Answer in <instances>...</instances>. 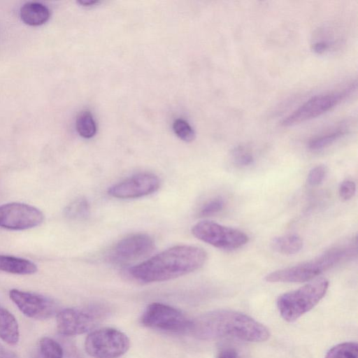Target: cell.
<instances>
[{"label": "cell", "mask_w": 358, "mask_h": 358, "mask_svg": "<svg viewBox=\"0 0 358 358\" xmlns=\"http://www.w3.org/2000/svg\"><path fill=\"white\" fill-rule=\"evenodd\" d=\"M0 338L9 345H16L20 338L17 322L6 309L0 307Z\"/></svg>", "instance_id": "2e32d148"}, {"label": "cell", "mask_w": 358, "mask_h": 358, "mask_svg": "<svg viewBox=\"0 0 358 358\" xmlns=\"http://www.w3.org/2000/svg\"><path fill=\"white\" fill-rule=\"evenodd\" d=\"M356 192V185L351 180H343L338 188L340 197L344 201H348L353 197Z\"/></svg>", "instance_id": "4316f807"}, {"label": "cell", "mask_w": 358, "mask_h": 358, "mask_svg": "<svg viewBox=\"0 0 358 358\" xmlns=\"http://www.w3.org/2000/svg\"><path fill=\"white\" fill-rule=\"evenodd\" d=\"M207 259L202 248L188 245H176L129 268V274L142 282L173 279L201 268Z\"/></svg>", "instance_id": "7a4b0ae2"}, {"label": "cell", "mask_w": 358, "mask_h": 358, "mask_svg": "<svg viewBox=\"0 0 358 358\" xmlns=\"http://www.w3.org/2000/svg\"><path fill=\"white\" fill-rule=\"evenodd\" d=\"M216 358H238V354L232 348H224L219 352Z\"/></svg>", "instance_id": "f1b7e54d"}, {"label": "cell", "mask_w": 358, "mask_h": 358, "mask_svg": "<svg viewBox=\"0 0 358 358\" xmlns=\"http://www.w3.org/2000/svg\"><path fill=\"white\" fill-rule=\"evenodd\" d=\"M9 296L24 315L32 319L51 317L59 309L53 299L41 294L13 289Z\"/></svg>", "instance_id": "8fae6325"}, {"label": "cell", "mask_w": 358, "mask_h": 358, "mask_svg": "<svg viewBox=\"0 0 358 358\" xmlns=\"http://www.w3.org/2000/svg\"><path fill=\"white\" fill-rule=\"evenodd\" d=\"M0 358H18V357L15 353L0 344Z\"/></svg>", "instance_id": "f546056e"}, {"label": "cell", "mask_w": 358, "mask_h": 358, "mask_svg": "<svg viewBox=\"0 0 358 358\" xmlns=\"http://www.w3.org/2000/svg\"><path fill=\"white\" fill-rule=\"evenodd\" d=\"M331 46V43L328 41H318L312 45V50L317 54H322L328 50Z\"/></svg>", "instance_id": "83f0119b"}, {"label": "cell", "mask_w": 358, "mask_h": 358, "mask_svg": "<svg viewBox=\"0 0 358 358\" xmlns=\"http://www.w3.org/2000/svg\"><path fill=\"white\" fill-rule=\"evenodd\" d=\"M173 129L175 134L185 142H191L195 138L194 131L189 123L182 119H177L173 122Z\"/></svg>", "instance_id": "603a6c76"}, {"label": "cell", "mask_w": 358, "mask_h": 358, "mask_svg": "<svg viewBox=\"0 0 358 358\" xmlns=\"http://www.w3.org/2000/svg\"><path fill=\"white\" fill-rule=\"evenodd\" d=\"M39 353L41 358H63V349L55 340L43 337L39 341Z\"/></svg>", "instance_id": "7402d4cb"}, {"label": "cell", "mask_w": 358, "mask_h": 358, "mask_svg": "<svg viewBox=\"0 0 358 358\" xmlns=\"http://www.w3.org/2000/svg\"><path fill=\"white\" fill-rule=\"evenodd\" d=\"M76 127L78 133L86 138H92L96 131V126L93 116L88 110H83L78 114Z\"/></svg>", "instance_id": "d6986e66"}, {"label": "cell", "mask_w": 358, "mask_h": 358, "mask_svg": "<svg viewBox=\"0 0 358 358\" xmlns=\"http://www.w3.org/2000/svg\"><path fill=\"white\" fill-rule=\"evenodd\" d=\"M105 311L97 307L66 308L57 313V328L62 335L71 336L90 332Z\"/></svg>", "instance_id": "9c48e42d"}, {"label": "cell", "mask_w": 358, "mask_h": 358, "mask_svg": "<svg viewBox=\"0 0 358 358\" xmlns=\"http://www.w3.org/2000/svg\"><path fill=\"white\" fill-rule=\"evenodd\" d=\"M90 204L85 198H79L70 204L64 210L66 217L71 220H80L86 218L90 214Z\"/></svg>", "instance_id": "ffe728a7"}, {"label": "cell", "mask_w": 358, "mask_h": 358, "mask_svg": "<svg viewBox=\"0 0 358 358\" xmlns=\"http://www.w3.org/2000/svg\"><path fill=\"white\" fill-rule=\"evenodd\" d=\"M159 185L160 180L156 175L143 173L113 185L109 187L108 193L118 199L138 198L156 192Z\"/></svg>", "instance_id": "4fadbf2b"}, {"label": "cell", "mask_w": 358, "mask_h": 358, "mask_svg": "<svg viewBox=\"0 0 358 358\" xmlns=\"http://www.w3.org/2000/svg\"><path fill=\"white\" fill-rule=\"evenodd\" d=\"M154 247V241L149 235L135 234L117 242L111 250L109 258L115 264H127L148 255Z\"/></svg>", "instance_id": "7c38bea8"}, {"label": "cell", "mask_w": 358, "mask_h": 358, "mask_svg": "<svg viewBox=\"0 0 358 358\" xmlns=\"http://www.w3.org/2000/svg\"><path fill=\"white\" fill-rule=\"evenodd\" d=\"M358 345L355 342H345L331 348L325 358H357Z\"/></svg>", "instance_id": "44dd1931"}, {"label": "cell", "mask_w": 358, "mask_h": 358, "mask_svg": "<svg viewBox=\"0 0 358 358\" xmlns=\"http://www.w3.org/2000/svg\"><path fill=\"white\" fill-rule=\"evenodd\" d=\"M272 248L283 255H294L303 248V241L296 234H287L275 237L271 243Z\"/></svg>", "instance_id": "e0dca14e"}, {"label": "cell", "mask_w": 358, "mask_h": 358, "mask_svg": "<svg viewBox=\"0 0 358 358\" xmlns=\"http://www.w3.org/2000/svg\"><path fill=\"white\" fill-rule=\"evenodd\" d=\"M44 220L37 208L24 203L12 202L0 206V227L25 230L40 225Z\"/></svg>", "instance_id": "30bf717a"}, {"label": "cell", "mask_w": 358, "mask_h": 358, "mask_svg": "<svg viewBox=\"0 0 358 358\" xmlns=\"http://www.w3.org/2000/svg\"><path fill=\"white\" fill-rule=\"evenodd\" d=\"M234 163L240 166H248L254 162V156L247 148L243 145L235 147L231 152Z\"/></svg>", "instance_id": "cb8c5ba5"}, {"label": "cell", "mask_w": 358, "mask_h": 358, "mask_svg": "<svg viewBox=\"0 0 358 358\" xmlns=\"http://www.w3.org/2000/svg\"><path fill=\"white\" fill-rule=\"evenodd\" d=\"M129 346L127 336L110 327L89 332L85 341L86 352L94 358H118L128 351Z\"/></svg>", "instance_id": "5b68a950"}, {"label": "cell", "mask_w": 358, "mask_h": 358, "mask_svg": "<svg viewBox=\"0 0 358 358\" xmlns=\"http://www.w3.org/2000/svg\"><path fill=\"white\" fill-rule=\"evenodd\" d=\"M357 254L353 245L332 248L313 259L273 271L265 276L269 282H304L352 258Z\"/></svg>", "instance_id": "3957f363"}, {"label": "cell", "mask_w": 358, "mask_h": 358, "mask_svg": "<svg viewBox=\"0 0 358 358\" xmlns=\"http://www.w3.org/2000/svg\"><path fill=\"white\" fill-rule=\"evenodd\" d=\"M37 270L36 264L29 259L0 255V271L18 275H31Z\"/></svg>", "instance_id": "5bb4252c"}, {"label": "cell", "mask_w": 358, "mask_h": 358, "mask_svg": "<svg viewBox=\"0 0 358 358\" xmlns=\"http://www.w3.org/2000/svg\"><path fill=\"white\" fill-rule=\"evenodd\" d=\"M99 1H94V0H90V1H79L78 3L83 5V6H93L94 5L95 3H98Z\"/></svg>", "instance_id": "4dcf8cb0"}, {"label": "cell", "mask_w": 358, "mask_h": 358, "mask_svg": "<svg viewBox=\"0 0 358 358\" xmlns=\"http://www.w3.org/2000/svg\"><path fill=\"white\" fill-rule=\"evenodd\" d=\"M346 134V130L343 129H338L331 132L317 136L308 142V149L311 151H320L324 150L343 137Z\"/></svg>", "instance_id": "ac0fdd59"}, {"label": "cell", "mask_w": 358, "mask_h": 358, "mask_svg": "<svg viewBox=\"0 0 358 358\" xmlns=\"http://www.w3.org/2000/svg\"><path fill=\"white\" fill-rule=\"evenodd\" d=\"M329 281L323 278L315 279L302 287L279 296L277 307L281 317L294 322L313 308L325 295Z\"/></svg>", "instance_id": "277c9868"}, {"label": "cell", "mask_w": 358, "mask_h": 358, "mask_svg": "<svg viewBox=\"0 0 358 358\" xmlns=\"http://www.w3.org/2000/svg\"><path fill=\"white\" fill-rule=\"evenodd\" d=\"M356 88L355 83L341 92L313 96L285 117L282 125L291 127L317 117L337 106Z\"/></svg>", "instance_id": "ba28073f"}, {"label": "cell", "mask_w": 358, "mask_h": 358, "mask_svg": "<svg viewBox=\"0 0 358 358\" xmlns=\"http://www.w3.org/2000/svg\"><path fill=\"white\" fill-rule=\"evenodd\" d=\"M22 20L31 26L43 24L50 17V10L43 4L38 2H27L20 9Z\"/></svg>", "instance_id": "9a60e30c"}, {"label": "cell", "mask_w": 358, "mask_h": 358, "mask_svg": "<svg viewBox=\"0 0 358 358\" xmlns=\"http://www.w3.org/2000/svg\"><path fill=\"white\" fill-rule=\"evenodd\" d=\"M188 332L203 341L230 337L262 342L270 336L268 329L262 323L244 313L227 309L211 310L191 320Z\"/></svg>", "instance_id": "6da1fadb"}, {"label": "cell", "mask_w": 358, "mask_h": 358, "mask_svg": "<svg viewBox=\"0 0 358 358\" xmlns=\"http://www.w3.org/2000/svg\"><path fill=\"white\" fill-rule=\"evenodd\" d=\"M190 320L178 309L157 302L149 304L141 317L143 326L171 334L188 332Z\"/></svg>", "instance_id": "8992f818"}, {"label": "cell", "mask_w": 358, "mask_h": 358, "mask_svg": "<svg viewBox=\"0 0 358 358\" xmlns=\"http://www.w3.org/2000/svg\"><path fill=\"white\" fill-rule=\"evenodd\" d=\"M224 202L221 197L213 199L206 202L200 209L199 215L208 217L214 215L222 210Z\"/></svg>", "instance_id": "d4e9b609"}, {"label": "cell", "mask_w": 358, "mask_h": 358, "mask_svg": "<svg viewBox=\"0 0 358 358\" xmlns=\"http://www.w3.org/2000/svg\"><path fill=\"white\" fill-rule=\"evenodd\" d=\"M327 169L324 165H318L313 168L307 177V182L310 186H317L324 180Z\"/></svg>", "instance_id": "484cf974"}, {"label": "cell", "mask_w": 358, "mask_h": 358, "mask_svg": "<svg viewBox=\"0 0 358 358\" xmlns=\"http://www.w3.org/2000/svg\"><path fill=\"white\" fill-rule=\"evenodd\" d=\"M192 233L198 239L226 250L241 248L249 241L243 231L208 220L197 222L193 226Z\"/></svg>", "instance_id": "52a82bcc"}]
</instances>
